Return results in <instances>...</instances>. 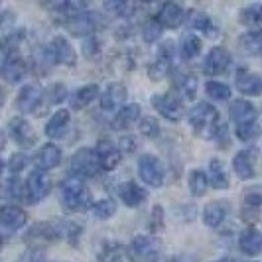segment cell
I'll use <instances>...</instances> for the list:
<instances>
[{"mask_svg":"<svg viewBox=\"0 0 262 262\" xmlns=\"http://www.w3.org/2000/svg\"><path fill=\"white\" fill-rule=\"evenodd\" d=\"M61 201L66 205V209L69 211H87L93 209V197L91 191L87 189V185L83 182V178H77V176H67L61 184Z\"/></svg>","mask_w":262,"mask_h":262,"instance_id":"cell-1","label":"cell"},{"mask_svg":"<svg viewBox=\"0 0 262 262\" xmlns=\"http://www.w3.org/2000/svg\"><path fill=\"white\" fill-rule=\"evenodd\" d=\"M189 124L193 126V130L203 136V138H215V134L221 126V118L219 111L209 103H197L189 111Z\"/></svg>","mask_w":262,"mask_h":262,"instance_id":"cell-2","label":"cell"},{"mask_svg":"<svg viewBox=\"0 0 262 262\" xmlns=\"http://www.w3.org/2000/svg\"><path fill=\"white\" fill-rule=\"evenodd\" d=\"M160 254H162V243L158 241V236L138 235L128 245V258L132 262H160Z\"/></svg>","mask_w":262,"mask_h":262,"instance_id":"cell-3","label":"cell"},{"mask_svg":"<svg viewBox=\"0 0 262 262\" xmlns=\"http://www.w3.org/2000/svg\"><path fill=\"white\" fill-rule=\"evenodd\" d=\"M69 170L77 178H95V176H99V171H103V168H101V162H99V156L95 150L81 148L71 158Z\"/></svg>","mask_w":262,"mask_h":262,"instance_id":"cell-4","label":"cell"},{"mask_svg":"<svg viewBox=\"0 0 262 262\" xmlns=\"http://www.w3.org/2000/svg\"><path fill=\"white\" fill-rule=\"evenodd\" d=\"M150 103L170 122H180L184 117V103L176 93H160V95L156 93V95H152Z\"/></svg>","mask_w":262,"mask_h":262,"instance_id":"cell-5","label":"cell"},{"mask_svg":"<svg viewBox=\"0 0 262 262\" xmlns=\"http://www.w3.org/2000/svg\"><path fill=\"white\" fill-rule=\"evenodd\" d=\"M173 55H176V43L171 39H166L154 57V61L148 66V77L152 81H162L171 71V63H173Z\"/></svg>","mask_w":262,"mask_h":262,"instance_id":"cell-6","label":"cell"},{"mask_svg":"<svg viewBox=\"0 0 262 262\" xmlns=\"http://www.w3.org/2000/svg\"><path fill=\"white\" fill-rule=\"evenodd\" d=\"M138 176L150 187H160V185L164 184L162 162L156 156H152V154H144V156L138 160Z\"/></svg>","mask_w":262,"mask_h":262,"instance_id":"cell-7","label":"cell"},{"mask_svg":"<svg viewBox=\"0 0 262 262\" xmlns=\"http://www.w3.org/2000/svg\"><path fill=\"white\" fill-rule=\"evenodd\" d=\"M50 178L43 170H34L30 173L26 182V191H28V203H39L41 199H46L50 193Z\"/></svg>","mask_w":262,"mask_h":262,"instance_id":"cell-8","label":"cell"},{"mask_svg":"<svg viewBox=\"0 0 262 262\" xmlns=\"http://www.w3.org/2000/svg\"><path fill=\"white\" fill-rule=\"evenodd\" d=\"M8 134L14 142L22 148H32L36 144V132L30 126L26 118L22 117H14L10 122H8Z\"/></svg>","mask_w":262,"mask_h":262,"instance_id":"cell-9","label":"cell"},{"mask_svg":"<svg viewBox=\"0 0 262 262\" xmlns=\"http://www.w3.org/2000/svg\"><path fill=\"white\" fill-rule=\"evenodd\" d=\"M231 66V53L227 52L225 48H211L209 53L205 55V59H203V71H205V75H211V77H215V75H221L225 73L227 69Z\"/></svg>","mask_w":262,"mask_h":262,"instance_id":"cell-10","label":"cell"},{"mask_svg":"<svg viewBox=\"0 0 262 262\" xmlns=\"http://www.w3.org/2000/svg\"><path fill=\"white\" fill-rule=\"evenodd\" d=\"M28 221L26 211L18 205H4L2 215H0V223L4 229V238H8V233H14L18 229H22Z\"/></svg>","mask_w":262,"mask_h":262,"instance_id":"cell-11","label":"cell"},{"mask_svg":"<svg viewBox=\"0 0 262 262\" xmlns=\"http://www.w3.org/2000/svg\"><path fill=\"white\" fill-rule=\"evenodd\" d=\"M254 164H256V148H247L236 152L233 158V168L241 180H252L254 178Z\"/></svg>","mask_w":262,"mask_h":262,"instance_id":"cell-12","label":"cell"},{"mask_svg":"<svg viewBox=\"0 0 262 262\" xmlns=\"http://www.w3.org/2000/svg\"><path fill=\"white\" fill-rule=\"evenodd\" d=\"M126 87L122 83H111L105 89V93L101 95V106L103 111H120L124 106V101H126Z\"/></svg>","mask_w":262,"mask_h":262,"instance_id":"cell-13","label":"cell"},{"mask_svg":"<svg viewBox=\"0 0 262 262\" xmlns=\"http://www.w3.org/2000/svg\"><path fill=\"white\" fill-rule=\"evenodd\" d=\"M235 85L238 93H243V95H250V97H258L262 93V79L256 75V73H252L249 69H238L235 75Z\"/></svg>","mask_w":262,"mask_h":262,"instance_id":"cell-14","label":"cell"},{"mask_svg":"<svg viewBox=\"0 0 262 262\" xmlns=\"http://www.w3.org/2000/svg\"><path fill=\"white\" fill-rule=\"evenodd\" d=\"M41 97L43 93L39 89V85L36 83H30V85H24L20 93H18V99H16V105L22 113H34L36 108L41 103Z\"/></svg>","mask_w":262,"mask_h":262,"instance_id":"cell-15","label":"cell"},{"mask_svg":"<svg viewBox=\"0 0 262 262\" xmlns=\"http://www.w3.org/2000/svg\"><path fill=\"white\" fill-rule=\"evenodd\" d=\"M95 152H97V156H99V162H101L103 171L115 170L118 164H120V158H122L120 148L115 146L113 142H108V140H101V142L97 144V148H95Z\"/></svg>","mask_w":262,"mask_h":262,"instance_id":"cell-16","label":"cell"},{"mask_svg":"<svg viewBox=\"0 0 262 262\" xmlns=\"http://www.w3.org/2000/svg\"><path fill=\"white\" fill-rule=\"evenodd\" d=\"M63 26L73 36H87V34L97 30V18H95V14L85 12L79 14V16H73V18H66Z\"/></svg>","mask_w":262,"mask_h":262,"instance_id":"cell-17","label":"cell"},{"mask_svg":"<svg viewBox=\"0 0 262 262\" xmlns=\"http://www.w3.org/2000/svg\"><path fill=\"white\" fill-rule=\"evenodd\" d=\"M256 108L252 106V103L245 101V99H236L235 103H231L229 106V117L235 122L236 126L241 124H250V122H256Z\"/></svg>","mask_w":262,"mask_h":262,"instance_id":"cell-18","label":"cell"},{"mask_svg":"<svg viewBox=\"0 0 262 262\" xmlns=\"http://www.w3.org/2000/svg\"><path fill=\"white\" fill-rule=\"evenodd\" d=\"M118 197H120V201L126 207L134 209V207H140L146 199H148V191L142 189L136 182H126V184H122L118 187Z\"/></svg>","mask_w":262,"mask_h":262,"instance_id":"cell-19","label":"cell"},{"mask_svg":"<svg viewBox=\"0 0 262 262\" xmlns=\"http://www.w3.org/2000/svg\"><path fill=\"white\" fill-rule=\"evenodd\" d=\"M52 52H53L55 63L73 67L75 66V61H77V53H75V50H73V46H71L69 39L63 38V36H57V38L52 41Z\"/></svg>","mask_w":262,"mask_h":262,"instance_id":"cell-20","label":"cell"},{"mask_svg":"<svg viewBox=\"0 0 262 262\" xmlns=\"http://www.w3.org/2000/svg\"><path fill=\"white\" fill-rule=\"evenodd\" d=\"M28 73V63L24 57L20 55H12L8 59H2V77L8 83H18L26 77Z\"/></svg>","mask_w":262,"mask_h":262,"instance_id":"cell-21","label":"cell"},{"mask_svg":"<svg viewBox=\"0 0 262 262\" xmlns=\"http://www.w3.org/2000/svg\"><path fill=\"white\" fill-rule=\"evenodd\" d=\"M238 249L247 256H258L262 252V235L256 229H245L238 236Z\"/></svg>","mask_w":262,"mask_h":262,"instance_id":"cell-22","label":"cell"},{"mask_svg":"<svg viewBox=\"0 0 262 262\" xmlns=\"http://www.w3.org/2000/svg\"><path fill=\"white\" fill-rule=\"evenodd\" d=\"M184 18H185L184 8H182L180 4H173V2H166V4H162L160 12H158V22H160L164 28L182 26Z\"/></svg>","mask_w":262,"mask_h":262,"instance_id":"cell-23","label":"cell"},{"mask_svg":"<svg viewBox=\"0 0 262 262\" xmlns=\"http://www.w3.org/2000/svg\"><path fill=\"white\" fill-rule=\"evenodd\" d=\"M227 215H229V203L227 201H211L203 211V223L211 229H217L225 223Z\"/></svg>","mask_w":262,"mask_h":262,"instance_id":"cell-24","label":"cell"},{"mask_svg":"<svg viewBox=\"0 0 262 262\" xmlns=\"http://www.w3.org/2000/svg\"><path fill=\"white\" fill-rule=\"evenodd\" d=\"M61 164V150L55 144H46L39 148V152L36 154V166L38 170H53Z\"/></svg>","mask_w":262,"mask_h":262,"instance_id":"cell-25","label":"cell"},{"mask_svg":"<svg viewBox=\"0 0 262 262\" xmlns=\"http://www.w3.org/2000/svg\"><path fill=\"white\" fill-rule=\"evenodd\" d=\"M69 120H71L69 111H66V108L55 111V115H53V117L48 120V124H46V134H48V138H61V136L66 134L67 126H69Z\"/></svg>","mask_w":262,"mask_h":262,"instance_id":"cell-26","label":"cell"},{"mask_svg":"<svg viewBox=\"0 0 262 262\" xmlns=\"http://www.w3.org/2000/svg\"><path fill=\"white\" fill-rule=\"evenodd\" d=\"M136 120H140V106L136 103L124 105L117 113V117L113 118V128L115 130H124V128L132 126Z\"/></svg>","mask_w":262,"mask_h":262,"instance_id":"cell-27","label":"cell"},{"mask_svg":"<svg viewBox=\"0 0 262 262\" xmlns=\"http://www.w3.org/2000/svg\"><path fill=\"white\" fill-rule=\"evenodd\" d=\"M128 256V249L124 245H120L117 241L105 243L99 250V262H124Z\"/></svg>","mask_w":262,"mask_h":262,"instance_id":"cell-28","label":"cell"},{"mask_svg":"<svg viewBox=\"0 0 262 262\" xmlns=\"http://www.w3.org/2000/svg\"><path fill=\"white\" fill-rule=\"evenodd\" d=\"M4 197L14 203H28L26 184H22L18 176H10L4 184Z\"/></svg>","mask_w":262,"mask_h":262,"instance_id":"cell-29","label":"cell"},{"mask_svg":"<svg viewBox=\"0 0 262 262\" xmlns=\"http://www.w3.org/2000/svg\"><path fill=\"white\" fill-rule=\"evenodd\" d=\"M97 97H99V87L97 85H85V87H81V89H77V91L73 93V97H71V108L81 111V108L91 105Z\"/></svg>","mask_w":262,"mask_h":262,"instance_id":"cell-30","label":"cell"},{"mask_svg":"<svg viewBox=\"0 0 262 262\" xmlns=\"http://www.w3.org/2000/svg\"><path fill=\"white\" fill-rule=\"evenodd\" d=\"M209 182L215 189H227L229 187V176L225 170L223 160L213 158L209 164Z\"/></svg>","mask_w":262,"mask_h":262,"instance_id":"cell-31","label":"cell"},{"mask_svg":"<svg viewBox=\"0 0 262 262\" xmlns=\"http://www.w3.org/2000/svg\"><path fill=\"white\" fill-rule=\"evenodd\" d=\"M201 48H203V43H201V39L197 38L193 32H185L184 36H182L180 52H182V57H184L185 61L197 57V55L201 53Z\"/></svg>","mask_w":262,"mask_h":262,"instance_id":"cell-32","label":"cell"},{"mask_svg":"<svg viewBox=\"0 0 262 262\" xmlns=\"http://www.w3.org/2000/svg\"><path fill=\"white\" fill-rule=\"evenodd\" d=\"M241 48L249 55H262V30H250L241 38Z\"/></svg>","mask_w":262,"mask_h":262,"instance_id":"cell-33","label":"cell"},{"mask_svg":"<svg viewBox=\"0 0 262 262\" xmlns=\"http://www.w3.org/2000/svg\"><path fill=\"white\" fill-rule=\"evenodd\" d=\"M187 24H189L191 30H199V32H205V34H209V36H215V34H213L215 28L211 24V18L207 14L197 12V10H189V14H187Z\"/></svg>","mask_w":262,"mask_h":262,"instance_id":"cell-34","label":"cell"},{"mask_svg":"<svg viewBox=\"0 0 262 262\" xmlns=\"http://www.w3.org/2000/svg\"><path fill=\"white\" fill-rule=\"evenodd\" d=\"M189 191L193 197H201L205 195L207 191V185H209V176L203 170H193L189 173Z\"/></svg>","mask_w":262,"mask_h":262,"instance_id":"cell-35","label":"cell"},{"mask_svg":"<svg viewBox=\"0 0 262 262\" xmlns=\"http://www.w3.org/2000/svg\"><path fill=\"white\" fill-rule=\"evenodd\" d=\"M93 215L97 217V219H111L115 213H117V203H115V199H101V201H97L95 205H93Z\"/></svg>","mask_w":262,"mask_h":262,"instance_id":"cell-36","label":"cell"},{"mask_svg":"<svg viewBox=\"0 0 262 262\" xmlns=\"http://www.w3.org/2000/svg\"><path fill=\"white\" fill-rule=\"evenodd\" d=\"M205 89L213 101H229L231 99V87L221 83V81H209Z\"/></svg>","mask_w":262,"mask_h":262,"instance_id":"cell-37","label":"cell"},{"mask_svg":"<svg viewBox=\"0 0 262 262\" xmlns=\"http://www.w3.org/2000/svg\"><path fill=\"white\" fill-rule=\"evenodd\" d=\"M236 138L241 140V142H252V140H256L258 136H260V124L258 122H250V124H241V126H236Z\"/></svg>","mask_w":262,"mask_h":262,"instance_id":"cell-38","label":"cell"},{"mask_svg":"<svg viewBox=\"0 0 262 262\" xmlns=\"http://www.w3.org/2000/svg\"><path fill=\"white\" fill-rule=\"evenodd\" d=\"M105 10L111 16H118V18H128L132 16V12L136 10V6L130 4V2H106L105 4Z\"/></svg>","mask_w":262,"mask_h":262,"instance_id":"cell-39","label":"cell"},{"mask_svg":"<svg viewBox=\"0 0 262 262\" xmlns=\"http://www.w3.org/2000/svg\"><path fill=\"white\" fill-rule=\"evenodd\" d=\"M28 164H30V158L26 154H22V152H18V154H12V156L8 158V162H6V171L10 173V176H18L20 171L26 168Z\"/></svg>","mask_w":262,"mask_h":262,"instance_id":"cell-40","label":"cell"},{"mask_svg":"<svg viewBox=\"0 0 262 262\" xmlns=\"http://www.w3.org/2000/svg\"><path fill=\"white\" fill-rule=\"evenodd\" d=\"M178 87H180V91L184 93L185 99H195V93H197L195 75H180Z\"/></svg>","mask_w":262,"mask_h":262,"instance_id":"cell-41","label":"cell"},{"mask_svg":"<svg viewBox=\"0 0 262 262\" xmlns=\"http://www.w3.org/2000/svg\"><path fill=\"white\" fill-rule=\"evenodd\" d=\"M162 24L156 20H148L144 26H142V38H144V41H148V43H154V41H158V38L162 36Z\"/></svg>","mask_w":262,"mask_h":262,"instance_id":"cell-42","label":"cell"},{"mask_svg":"<svg viewBox=\"0 0 262 262\" xmlns=\"http://www.w3.org/2000/svg\"><path fill=\"white\" fill-rule=\"evenodd\" d=\"M83 55L87 59H95V57L101 55V39L97 38L95 34L85 38V41H83Z\"/></svg>","mask_w":262,"mask_h":262,"instance_id":"cell-43","label":"cell"},{"mask_svg":"<svg viewBox=\"0 0 262 262\" xmlns=\"http://www.w3.org/2000/svg\"><path fill=\"white\" fill-rule=\"evenodd\" d=\"M138 128H140V132H142L144 136H148V138H156L158 134H160V124H158V120L154 117L140 118Z\"/></svg>","mask_w":262,"mask_h":262,"instance_id":"cell-44","label":"cell"},{"mask_svg":"<svg viewBox=\"0 0 262 262\" xmlns=\"http://www.w3.org/2000/svg\"><path fill=\"white\" fill-rule=\"evenodd\" d=\"M243 22L249 24V26L260 22V4H252L249 8H245L243 10Z\"/></svg>","mask_w":262,"mask_h":262,"instance_id":"cell-45","label":"cell"},{"mask_svg":"<svg viewBox=\"0 0 262 262\" xmlns=\"http://www.w3.org/2000/svg\"><path fill=\"white\" fill-rule=\"evenodd\" d=\"M215 140H217V146L219 148H223L227 150L229 146H231V138H229V128H227V124L221 122V126H219V130L215 134Z\"/></svg>","mask_w":262,"mask_h":262,"instance_id":"cell-46","label":"cell"},{"mask_svg":"<svg viewBox=\"0 0 262 262\" xmlns=\"http://www.w3.org/2000/svg\"><path fill=\"white\" fill-rule=\"evenodd\" d=\"M118 148H120V152L130 154V152H134V150H136V138H134V136H120Z\"/></svg>","mask_w":262,"mask_h":262,"instance_id":"cell-47","label":"cell"},{"mask_svg":"<svg viewBox=\"0 0 262 262\" xmlns=\"http://www.w3.org/2000/svg\"><path fill=\"white\" fill-rule=\"evenodd\" d=\"M162 221H164V209H162L160 205H156V207H154V211H152V225H150L154 233H156L158 229H162V227H164V223H162Z\"/></svg>","mask_w":262,"mask_h":262,"instance_id":"cell-48","label":"cell"},{"mask_svg":"<svg viewBox=\"0 0 262 262\" xmlns=\"http://www.w3.org/2000/svg\"><path fill=\"white\" fill-rule=\"evenodd\" d=\"M66 93L67 89L63 87V85H53L52 89H50V103H61L63 99H66Z\"/></svg>","mask_w":262,"mask_h":262,"instance_id":"cell-49","label":"cell"},{"mask_svg":"<svg viewBox=\"0 0 262 262\" xmlns=\"http://www.w3.org/2000/svg\"><path fill=\"white\" fill-rule=\"evenodd\" d=\"M245 203L249 207H258V205H262V195L260 193H249V195L245 197Z\"/></svg>","mask_w":262,"mask_h":262,"instance_id":"cell-50","label":"cell"},{"mask_svg":"<svg viewBox=\"0 0 262 262\" xmlns=\"http://www.w3.org/2000/svg\"><path fill=\"white\" fill-rule=\"evenodd\" d=\"M217 262H233L231 258H221V260H217Z\"/></svg>","mask_w":262,"mask_h":262,"instance_id":"cell-51","label":"cell"},{"mask_svg":"<svg viewBox=\"0 0 262 262\" xmlns=\"http://www.w3.org/2000/svg\"><path fill=\"white\" fill-rule=\"evenodd\" d=\"M260 24H262V4H260Z\"/></svg>","mask_w":262,"mask_h":262,"instance_id":"cell-52","label":"cell"},{"mask_svg":"<svg viewBox=\"0 0 262 262\" xmlns=\"http://www.w3.org/2000/svg\"><path fill=\"white\" fill-rule=\"evenodd\" d=\"M164 262H171V260H164Z\"/></svg>","mask_w":262,"mask_h":262,"instance_id":"cell-53","label":"cell"}]
</instances>
